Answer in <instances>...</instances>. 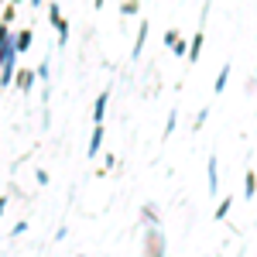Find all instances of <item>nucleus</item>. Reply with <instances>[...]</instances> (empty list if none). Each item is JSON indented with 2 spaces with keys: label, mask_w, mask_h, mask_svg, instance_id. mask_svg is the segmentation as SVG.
<instances>
[{
  "label": "nucleus",
  "mask_w": 257,
  "mask_h": 257,
  "mask_svg": "<svg viewBox=\"0 0 257 257\" xmlns=\"http://www.w3.org/2000/svg\"><path fill=\"white\" fill-rule=\"evenodd\" d=\"M99 138H103V134H99V127H96V134H93V148H89V155H96V148H99Z\"/></svg>",
  "instance_id": "1"
},
{
  "label": "nucleus",
  "mask_w": 257,
  "mask_h": 257,
  "mask_svg": "<svg viewBox=\"0 0 257 257\" xmlns=\"http://www.w3.org/2000/svg\"><path fill=\"white\" fill-rule=\"evenodd\" d=\"M35 4H38V0H35Z\"/></svg>",
  "instance_id": "4"
},
{
  "label": "nucleus",
  "mask_w": 257,
  "mask_h": 257,
  "mask_svg": "<svg viewBox=\"0 0 257 257\" xmlns=\"http://www.w3.org/2000/svg\"><path fill=\"white\" fill-rule=\"evenodd\" d=\"M96 4H103V0H96Z\"/></svg>",
  "instance_id": "3"
},
{
  "label": "nucleus",
  "mask_w": 257,
  "mask_h": 257,
  "mask_svg": "<svg viewBox=\"0 0 257 257\" xmlns=\"http://www.w3.org/2000/svg\"><path fill=\"white\" fill-rule=\"evenodd\" d=\"M103 106H106V96H99V99H96V120L103 117Z\"/></svg>",
  "instance_id": "2"
}]
</instances>
